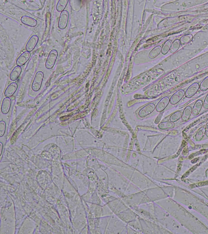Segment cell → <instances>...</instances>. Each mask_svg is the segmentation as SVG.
<instances>
[{
    "label": "cell",
    "instance_id": "obj_1",
    "mask_svg": "<svg viewBox=\"0 0 208 234\" xmlns=\"http://www.w3.org/2000/svg\"><path fill=\"white\" fill-rule=\"evenodd\" d=\"M103 169L107 175L109 192L118 198L141 191L120 172L111 166L103 168Z\"/></svg>",
    "mask_w": 208,
    "mask_h": 234
},
{
    "label": "cell",
    "instance_id": "obj_2",
    "mask_svg": "<svg viewBox=\"0 0 208 234\" xmlns=\"http://www.w3.org/2000/svg\"><path fill=\"white\" fill-rule=\"evenodd\" d=\"M111 166L120 172L130 182L141 191H145L147 189L158 186L153 180L134 168H128L112 166Z\"/></svg>",
    "mask_w": 208,
    "mask_h": 234
},
{
    "label": "cell",
    "instance_id": "obj_3",
    "mask_svg": "<svg viewBox=\"0 0 208 234\" xmlns=\"http://www.w3.org/2000/svg\"><path fill=\"white\" fill-rule=\"evenodd\" d=\"M127 226L115 215L99 218L98 227L101 233L128 234Z\"/></svg>",
    "mask_w": 208,
    "mask_h": 234
},
{
    "label": "cell",
    "instance_id": "obj_4",
    "mask_svg": "<svg viewBox=\"0 0 208 234\" xmlns=\"http://www.w3.org/2000/svg\"><path fill=\"white\" fill-rule=\"evenodd\" d=\"M120 198L130 208L152 202L144 192L142 191L128 196H124Z\"/></svg>",
    "mask_w": 208,
    "mask_h": 234
},
{
    "label": "cell",
    "instance_id": "obj_5",
    "mask_svg": "<svg viewBox=\"0 0 208 234\" xmlns=\"http://www.w3.org/2000/svg\"><path fill=\"white\" fill-rule=\"evenodd\" d=\"M141 224L142 233H161V229L159 225L140 217Z\"/></svg>",
    "mask_w": 208,
    "mask_h": 234
},
{
    "label": "cell",
    "instance_id": "obj_6",
    "mask_svg": "<svg viewBox=\"0 0 208 234\" xmlns=\"http://www.w3.org/2000/svg\"><path fill=\"white\" fill-rule=\"evenodd\" d=\"M152 202H156L163 200L164 198V191L163 188L157 186L144 191Z\"/></svg>",
    "mask_w": 208,
    "mask_h": 234
},
{
    "label": "cell",
    "instance_id": "obj_7",
    "mask_svg": "<svg viewBox=\"0 0 208 234\" xmlns=\"http://www.w3.org/2000/svg\"><path fill=\"white\" fill-rule=\"evenodd\" d=\"M116 215L126 224L136 220L139 217L138 215L130 208Z\"/></svg>",
    "mask_w": 208,
    "mask_h": 234
},
{
    "label": "cell",
    "instance_id": "obj_8",
    "mask_svg": "<svg viewBox=\"0 0 208 234\" xmlns=\"http://www.w3.org/2000/svg\"><path fill=\"white\" fill-rule=\"evenodd\" d=\"M44 74L42 72H38L35 75L34 81L32 85V89L34 92H38L40 89L43 80Z\"/></svg>",
    "mask_w": 208,
    "mask_h": 234
},
{
    "label": "cell",
    "instance_id": "obj_9",
    "mask_svg": "<svg viewBox=\"0 0 208 234\" xmlns=\"http://www.w3.org/2000/svg\"><path fill=\"white\" fill-rule=\"evenodd\" d=\"M58 56V52L53 49L50 52L45 63V67L47 69H51L55 65V62Z\"/></svg>",
    "mask_w": 208,
    "mask_h": 234
},
{
    "label": "cell",
    "instance_id": "obj_10",
    "mask_svg": "<svg viewBox=\"0 0 208 234\" xmlns=\"http://www.w3.org/2000/svg\"><path fill=\"white\" fill-rule=\"evenodd\" d=\"M69 12L64 10L60 13L58 23V27L61 30H64L66 27L69 18Z\"/></svg>",
    "mask_w": 208,
    "mask_h": 234
},
{
    "label": "cell",
    "instance_id": "obj_11",
    "mask_svg": "<svg viewBox=\"0 0 208 234\" xmlns=\"http://www.w3.org/2000/svg\"><path fill=\"white\" fill-rule=\"evenodd\" d=\"M39 41V38L36 35H33L32 36L26 46V50L27 51L32 52L36 46L37 44Z\"/></svg>",
    "mask_w": 208,
    "mask_h": 234
},
{
    "label": "cell",
    "instance_id": "obj_12",
    "mask_svg": "<svg viewBox=\"0 0 208 234\" xmlns=\"http://www.w3.org/2000/svg\"><path fill=\"white\" fill-rule=\"evenodd\" d=\"M199 89L200 85L198 83L195 82L193 83L187 88L185 92V97L187 98H191L196 94Z\"/></svg>",
    "mask_w": 208,
    "mask_h": 234
},
{
    "label": "cell",
    "instance_id": "obj_13",
    "mask_svg": "<svg viewBox=\"0 0 208 234\" xmlns=\"http://www.w3.org/2000/svg\"><path fill=\"white\" fill-rule=\"evenodd\" d=\"M30 57L31 53L30 52L27 51L23 52L17 58L16 62V65L19 66H21L25 65L30 59Z\"/></svg>",
    "mask_w": 208,
    "mask_h": 234
},
{
    "label": "cell",
    "instance_id": "obj_14",
    "mask_svg": "<svg viewBox=\"0 0 208 234\" xmlns=\"http://www.w3.org/2000/svg\"><path fill=\"white\" fill-rule=\"evenodd\" d=\"M185 95V92L183 90H180L171 97L170 103L172 104L175 105L183 98Z\"/></svg>",
    "mask_w": 208,
    "mask_h": 234
},
{
    "label": "cell",
    "instance_id": "obj_15",
    "mask_svg": "<svg viewBox=\"0 0 208 234\" xmlns=\"http://www.w3.org/2000/svg\"><path fill=\"white\" fill-rule=\"evenodd\" d=\"M20 20L23 24L30 27H35L37 24V21L36 19L28 15H23Z\"/></svg>",
    "mask_w": 208,
    "mask_h": 234
},
{
    "label": "cell",
    "instance_id": "obj_16",
    "mask_svg": "<svg viewBox=\"0 0 208 234\" xmlns=\"http://www.w3.org/2000/svg\"><path fill=\"white\" fill-rule=\"evenodd\" d=\"M11 105V100L9 97L5 98L2 104L1 111L3 114H6L9 112Z\"/></svg>",
    "mask_w": 208,
    "mask_h": 234
},
{
    "label": "cell",
    "instance_id": "obj_17",
    "mask_svg": "<svg viewBox=\"0 0 208 234\" xmlns=\"http://www.w3.org/2000/svg\"><path fill=\"white\" fill-rule=\"evenodd\" d=\"M17 88V83L15 82H13L8 86L5 92V96L6 97H11L14 95L16 92Z\"/></svg>",
    "mask_w": 208,
    "mask_h": 234
},
{
    "label": "cell",
    "instance_id": "obj_18",
    "mask_svg": "<svg viewBox=\"0 0 208 234\" xmlns=\"http://www.w3.org/2000/svg\"><path fill=\"white\" fill-rule=\"evenodd\" d=\"M127 225L129 227H131L134 230H136L137 231L140 232L141 233H142V229L141 224L140 220V217L137 218L136 220L130 222Z\"/></svg>",
    "mask_w": 208,
    "mask_h": 234
},
{
    "label": "cell",
    "instance_id": "obj_19",
    "mask_svg": "<svg viewBox=\"0 0 208 234\" xmlns=\"http://www.w3.org/2000/svg\"><path fill=\"white\" fill-rule=\"evenodd\" d=\"M22 68L19 66H16L13 69L10 74V79L12 81L17 80L22 72Z\"/></svg>",
    "mask_w": 208,
    "mask_h": 234
},
{
    "label": "cell",
    "instance_id": "obj_20",
    "mask_svg": "<svg viewBox=\"0 0 208 234\" xmlns=\"http://www.w3.org/2000/svg\"><path fill=\"white\" fill-rule=\"evenodd\" d=\"M203 101L198 100L195 103L192 109V114L194 116H196L200 113L203 107Z\"/></svg>",
    "mask_w": 208,
    "mask_h": 234
},
{
    "label": "cell",
    "instance_id": "obj_21",
    "mask_svg": "<svg viewBox=\"0 0 208 234\" xmlns=\"http://www.w3.org/2000/svg\"><path fill=\"white\" fill-rule=\"evenodd\" d=\"M191 113H192V108L190 106L187 107L185 109L183 113H182V115L181 117V120L184 122H187L190 116H191Z\"/></svg>",
    "mask_w": 208,
    "mask_h": 234
},
{
    "label": "cell",
    "instance_id": "obj_22",
    "mask_svg": "<svg viewBox=\"0 0 208 234\" xmlns=\"http://www.w3.org/2000/svg\"><path fill=\"white\" fill-rule=\"evenodd\" d=\"M68 2V0H60L59 1L56 6V9L57 11L62 12L64 11Z\"/></svg>",
    "mask_w": 208,
    "mask_h": 234
},
{
    "label": "cell",
    "instance_id": "obj_23",
    "mask_svg": "<svg viewBox=\"0 0 208 234\" xmlns=\"http://www.w3.org/2000/svg\"><path fill=\"white\" fill-rule=\"evenodd\" d=\"M206 135V129L205 127H202L199 129L196 135V139L198 141H200L203 139Z\"/></svg>",
    "mask_w": 208,
    "mask_h": 234
},
{
    "label": "cell",
    "instance_id": "obj_24",
    "mask_svg": "<svg viewBox=\"0 0 208 234\" xmlns=\"http://www.w3.org/2000/svg\"><path fill=\"white\" fill-rule=\"evenodd\" d=\"M193 38V36L192 35H185L180 38V43H181L182 44H186L190 42L192 40Z\"/></svg>",
    "mask_w": 208,
    "mask_h": 234
},
{
    "label": "cell",
    "instance_id": "obj_25",
    "mask_svg": "<svg viewBox=\"0 0 208 234\" xmlns=\"http://www.w3.org/2000/svg\"><path fill=\"white\" fill-rule=\"evenodd\" d=\"M182 115V113L181 111H176L171 116L170 120L172 122H175L179 120L180 118H181Z\"/></svg>",
    "mask_w": 208,
    "mask_h": 234
},
{
    "label": "cell",
    "instance_id": "obj_26",
    "mask_svg": "<svg viewBox=\"0 0 208 234\" xmlns=\"http://www.w3.org/2000/svg\"><path fill=\"white\" fill-rule=\"evenodd\" d=\"M180 41L179 40H175L172 44V46L171 47L170 51L172 53L176 52L178 48H179L180 46Z\"/></svg>",
    "mask_w": 208,
    "mask_h": 234
},
{
    "label": "cell",
    "instance_id": "obj_27",
    "mask_svg": "<svg viewBox=\"0 0 208 234\" xmlns=\"http://www.w3.org/2000/svg\"><path fill=\"white\" fill-rule=\"evenodd\" d=\"M200 89L201 91H205L208 89V76L204 79L201 82L200 85Z\"/></svg>",
    "mask_w": 208,
    "mask_h": 234
},
{
    "label": "cell",
    "instance_id": "obj_28",
    "mask_svg": "<svg viewBox=\"0 0 208 234\" xmlns=\"http://www.w3.org/2000/svg\"><path fill=\"white\" fill-rule=\"evenodd\" d=\"M6 129V123L3 120L0 121V137H2L4 135Z\"/></svg>",
    "mask_w": 208,
    "mask_h": 234
},
{
    "label": "cell",
    "instance_id": "obj_29",
    "mask_svg": "<svg viewBox=\"0 0 208 234\" xmlns=\"http://www.w3.org/2000/svg\"><path fill=\"white\" fill-rule=\"evenodd\" d=\"M172 42L171 40H168L167 42L165 44V46H164V52L163 53L164 54H166L168 51L171 45H172Z\"/></svg>",
    "mask_w": 208,
    "mask_h": 234
},
{
    "label": "cell",
    "instance_id": "obj_30",
    "mask_svg": "<svg viewBox=\"0 0 208 234\" xmlns=\"http://www.w3.org/2000/svg\"><path fill=\"white\" fill-rule=\"evenodd\" d=\"M203 107L205 109H208V94L206 97L203 103Z\"/></svg>",
    "mask_w": 208,
    "mask_h": 234
},
{
    "label": "cell",
    "instance_id": "obj_31",
    "mask_svg": "<svg viewBox=\"0 0 208 234\" xmlns=\"http://www.w3.org/2000/svg\"><path fill=\"white\" fill-rule=\"evenodd\" d=\"M206 135L207 137H208V123L206 125Z\"/></svg>",
    "mask_w": 208,
    "mask_h": 234
},
{
    "label": "cell",
    "instance_id": "obj_32",
    "mask_svg": "<svg viewBox=\"0 0 208 234\" xmlns=\"http://www.w3.org/2000/svg\"><path fill=\"white\" fill-rule=\"evenodd\" d=\"M1 154L2 151L3 144L1 142Z\"/></svg>",
    "mask_w": 208,
    "mask_h": 234
}]
</instances>
